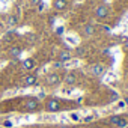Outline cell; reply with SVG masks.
I'll return each instance as SVG.
<instances>
[{
	"label": "cell",
	"instance_id": "7a4b0ae2",
	"mask_svg": "<svg viewBox=\"0 0 128 128\" xmlns=\"http://www.w3.org/2000/svg\"><path fill=\"white\" fill-rule=\"evenodd\" d=\"M39 107H41L39 100H38V98H33V96H32V98H26V101H24V104H23V110H24V112H29V113L38 112Z\"/></svg>",
	"mask_w": 128,
	"mask_h": 128
},
{
	"label": "cell",
	"instance_id": "6da1fadb",
	"mask_svg": "<svg viewBox=\"0 0 128 128\" xmlns=\"http://www.w3.org/2000/svg\"><path fill=\"white\" fill-rule=\"evenodd\" d=\"M45 110L48 112V113H57V112H60L62 110V102H60V100L59 98H47V101H45Z\"/></svg>",
	"mask_w": 128,
	"mask_h": 128
},
{
	"label": "cell",
	"instance_id": "e0dca14e",
	"mask_svg": "<svg viewBox=\"0 0 128 128\" xmlns=\"http://www.w3.org/2000/svg\"><path fill=\"white\" fill-rule=\"evenodd\" d=\"M70 118H71L72 120H80V116H78L77 113H71V114H70Z\"/></svg>",
	"mask_w": 128,
	"mask_h": 128
},
{
	"label": "cell",
	"instance_id": "30bf717a",
	"mask_svg": "<svg viewBox=\"0 0 128 128\" xmlns=\"http://www.w3.org/2000/svg\"><path fill=\"white\" fill-rule=\"evenodd\" d=\"M63 82H65V84H68V86H72V84L77 83V76L74 72H68L65 76V78H63Z\"/></svg>",
	"mask_w": 128,
	"mask_h": 128
},
{
	"label": "cell",
	"instance_id": "7402d4cb",
	"mask_svg": "<svg viewBox=\"0 0 128 128\" xmlns=\"http://www.w3.org/2000/svg\"><path fill=\"white\" fill-rule=\"evenodd\" d=\"M124 102H125V106H128V96H125V100H124Z\"/></svg>",
	"mask_w": 128,
	"mask_h": 128
},
{
	"label": "cell",
	"instance_id": "603a6c76",
	"mask_svg": "<svg viewBox=\"0 0 128 128\" xmlns=\"http://www.w3.org/2000/svg\"><path fill=\"white\" fill-rule=\"evenodd\" d=\"M59 128H70V126H65V125H62V126H59Z\"/></svg>",
	"mask_w": 128,
	"mask_h": 128
},
{
	"label": "cell",
	"instance_id": "4fadbf2b",
	"mask_svg": "<svg viewBox=\"0 0 128 128\" xmlns=\"http://www.w3.org/2000/svg\"><path fill=\"white\" fill-rule=\"evenodd\" d=\"M83 33H84L86 36H92V35L95 33V27H94V24H86V26L83 27Z\"/></svg>",
	"mask_w": 128,
	"mask_h": 128
},
{
	"label": "cell",
	"instance_id": "7c38bea8",
	"mask_svg": "<svg viewBox=\"0 0 128 128\" xmlns=\"http://www.w3.org/2000/svg\"><path fill=\"white\" fill-rule=\"evenodd\" d=\"M53 8L56 11H63L66 8V0H53Z\"/></svg>",
	"mask_w": 128,
	"mask_h": 128
},
{
	"label": "cell",
	"instance_id": "ba28073f",
	"mask_svg": "<svg viewBox=\"0 0 128 128\" xmlns=\"http://www.w3.org/2000/svg\"><path fill=\"white\" fill-rule=\"evenodd\" d=\"M21 66H23V70H26V71H32V70L36 66L35 59H32V57L24 59V60H23V63H21Z\"/></svg>",
	"mask_w": 128,
	"mask_h": 128
},
{
	"label": "cell",
	"instance_id": "9a60e30c",
	"mask_svg": "<svg viewBox=\"0 0 128 128\" xmlns=\"http://www.w3.org/2000/svg\"><path fill=\"white\" fill-rule=\"evenodd\" d=\"M56 33H57V35H63V33H65V27H63V26H59V27L56 29Z\"/></svg>",
	"mask_w": 128,
	"mask_h": 128
},
{
	"label": "cell",
	"instance_id": "277c9868",
	"mask_svg": "<svg viewBox=\"0 0 128 128\" xmlns=\"http://www.w3.org/2000/svg\"><path fill=\"white\" fill-rule=\"evenodd\" d=\"M95 17L98 20H106L108 17V6L107 5H100L95 9Z\"/></svg>",
	"mask_w": 128,
	"mask_h": 128
},
{
	"label": "cell",
	"instance_id": "2e32d148",
	"mask_svg": "<svg viewBox=\"0 0 128 128\" xmlns=\"http://www.w3.org/2000/svg\"><path fill=\"white\" fill-rule=\"evenodd\" d=\"M42 3V0H30V5L32 6H38V5H41Z\"/></svg>",
	"mask_w": 128,
	"mask_h": 128
},
{
	"label": "cell",
	"instance_id": "9c48e42d",
	"mask_svg": "<svg viewBox=\"0 0 128 128\" xmlns=\"http://www.w3.org/2000/svg\"><path fill=\"white\" fill-rule=\"evenodd\" d=\"M21 53H23V48L21 47H11L9 48V57L11 59H20V56H21Z\"/></svg>",
	"mask_w": 128,
	"mask_h": 128
},
{
	"label": "cell",
	"instance_id": "52a82bcc",
	"mask_svg": "<svg viewBox=\"0 0 128 128\" xmlns=\"http://www.w3.org/2000/svg\"><path fill=\"white\" fill-rule=\"evenodd\" d=\"M89 71H90L92 76H95V77H101V76L104 74V66L101 65V63H94Z\"/></svg>",
	"mask_w": 128,
	"mask_h": 128
},
{
	"label": "cell",
	"instance_id": "5b68a950",
	"mask_svg": "<svg viewBox=\"0 0 128 128\" xmlns=\"http://www.w3.org/2000/svg\"><path fill=\"white\" fill-rule=\"evenodd\" d=\"M45 83H47L48 86H56V84L60 83V76H59L57 72H51V74H48V76L45 77Z\"/></svg>",
	"mask_w": 128,
	"mask_h": 128
},
{
	"label": "cell",
	"instance_id": "ffe728a7",
	"mask_svg": "<svg viewBox=\"0 0 128 128\" xmlns=\"http://www.w3.org/2000/svg\"><path fill=\"white\" fill-rule=\"evenodd\" d=\"M90 120H94V116H86L84 118V122H90Z\"/></svg>",
	"mask_w": 128,
	"mask_h": 128
},
{
	"label": "cell",
	"instance_id": "5bb4252c",
	"mask_svg": "<svg viewBox=\"0 0 128 128\" xmlns=\"http://www.w3.org/2000/svg\"><path fill=\"white\" fill-rule=\"evenodd\" d=\"M17 23H18V17H17V15H9V18H8V26L12 27V26H15Z\"/></svg>",
	"mask_w": 128,
	"mask_h": 128
},
{
	"label": "cell",
	"instance_id": "3957f363",
	"mask_svg": "<svg viewBox=\"0 0 128 128\" xmlns=\"http://www.w3.org/2000/svg\"><path fill=\"white\" fill-rule=\"evenodd\" d=\"M108 122L113 124V125H116V126H119V128H125V126H128V120H126L125 118H122V116H118V114L110 116V118H108Z\"/></svg>",
	"mask_w": 128,
	"mask_h": 128
},
{
	"label": "cell",
	"instance_id": "8fae6325",
	"mask_svg": "<svg viewBox=\"0 0 128 128\" xmlns=\"http://www.w3.org/2000/svg\"><path fill=\"white\" fill-rule=\"evenodd\" d=\"M57 60L59 62H68V60H71V53L68 51V50H62L60 53H59V56H57Z\"/></svg>",
	"mask_w": 128,
	"mask_h": 128
},
{
	"label": "cell",
	"instance_id": "44dd1931",
	"mask_svg": "<svg viewBox=\"0 0 128 128\" xmlns=\"http://www.w3.org/2000/svg\"><path fill=\"white\" fill-rule=\"evenodd\" d=\"M118 107H120V108L125 107V102H124V101H119V102H118Z\"/></svg>",
	"mask_w": 128,
	"mask_h": 128
},
{
	"label": "cell",
	"instance_id": "8992f818",
	"mask_svg": "<svg viewBox=\"0 0 128 128\" xmlns=\"http://www.w3.org/2000/svg\"><path fill=\"white\" fill-rule=\"evenodd\" d=\"M36 83H38V76H36V74H29V76H26L24 80H23V86H24V88L35 86Z\"/></svg>",
	"mask_w": 128,
	"mask_h": 128
},
{
	"label": "cell",
	"instance_id": "d6986e66",
	"mask_svg": "<svg viewBox=\"0 0 128 128\" xmlns=\"http://www.w3.org/2000/svg\"><path fill=\"white\" fill-rule=\"evenodd\" d=\"M62 66H63V63H62V62H59V60L54 63V68H62Z\"/></svg>",
	"mask_w": 128,
	"mask_h": 128
},
{
	"label": "cell",
	"instance_id": "ac0fdd59",
	"mask_svg": "<svg viewBox=\"0 0 128 128\" xmlns=\"http://www.w3.org/2000/svg\"><path fill=\"white\" fill-rule=\"evenodd\" d=\"M3 126H8V128H11V126H12V122H11V120H5V122H3Z\"/></svg>",
	"mask_w": 128,
	"mask_h": 128
}]
</instances>
